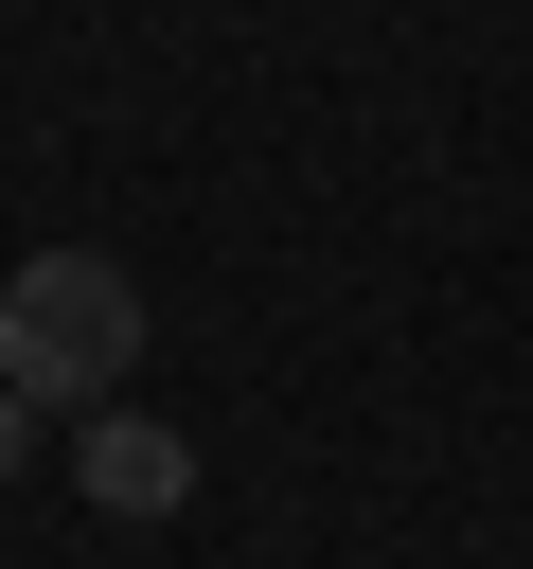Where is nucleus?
<instances>
[{"mask_svg": "<svg viewBox=\"0 0 533 569\" xmlns=\"http://www.w3.org/2000/svg\"><path fill=\"white\" fill-rule=\"evenodd\" d=\"M124 356H142V284H124L107 249H36V267L0 284V373H18L36 409H107Z\"/></svg>", "mask_w": 533, "mask_h": 569, "instance_id": "obj_1", "label": "nucleus"}, {"mask_svg": "<svg viewBox=\"0 0 533 569\" xmlns=\"http://www.w3.org/2000/svg\"><path fill=\"white\" fill-rule=\"evenodd\" d=\"M71 480H89L107 516H178V498H195V445L142 427V409H89V427H71Z\"/></svg>", "mask_w": 533, "mask_h": 569, "instance_id": "obj_2", "label": "nucleus"}, {"mask_svg": "<svg viewBox=\"0 0 533 569\" xmlns=\"http://www.w3.org/2000/svg\"><path fill=\"white\" fill-rule=\"evenodd\" d=\"M18 462H36V391L0 373V480H18Z\"/></svg>", "mask_w": 533, "mask_h": 569, "instance_id": "obj_3", "label": "nucleus"}]
</instances>
